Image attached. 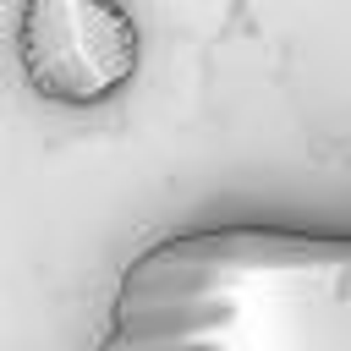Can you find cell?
Listing matches in <instances>:
<instances>
[{
	"mask_svg": "<svg viewBox=\"0 0 351 351\" xmlns=\"http://www.w3.org/2000/svg\"><path fill=\"white\" fill-rule=\"evenodd\" d=\"M99 351H346V247L291 230H197L143 252Z\"/></svg>",
	"mask_w": 351,
	"mask_h": 351,
	"instance_id": "cell-1",
	"label": "cell"
},
{
	"mask_svg": "<svg viewBox=\"0 0 351 351\" xmlns=\"http://www.w3.org/2000/svg\"><path fill=\"white\" fill-rule=\"evenodd\" d=\"M132 27L110 0H33L22 16V60L38 93L104 99L132 71Z\"/></svg>",
	"mask_w": 351,
	"mask_h": 351,
	"instance_id": "cell-2",
	"label": "cell"
}]
</instances>
